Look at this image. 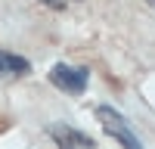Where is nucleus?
Masks as SVG:
<instances>
[{
	"mask_svg": "<svg viewBox=\"0 0 155 149\" xmlns=\"http://www.w3.org/2000/svg\"><path fill=\"white\" fill-rule=\"evenodd\" d=\"M41 3H44V6H53V9H62L68 0H41Z\"/></svg>",
	"mask_w": 155,
	"mask_h": 149,
	"instance_id": "obj_5",
	"label": "nucleus"
},
{
	"mask_svg": "<svg viewBox=\"0 0 155 149\" xmlns=\"http://www.w3.org/2000/svg\"><path fill=\"white\" fill-rule=\"evenodd\" d=\"M96 118H99L102 131H106L109 137H115V140L124 143L127 149H140V140L134 137L130 124H127V118L121 115V112H115V109H109V106H99V109H96Z\"/></svg>",
	"mask_w": 155,
	"mask_h": 149,
	"instance_id": "obj_1",
	"label": "nucleus"
},
{
	"mask_svg": "<svg viewBox=\"0 0 155 149\" xmlns=\"http://www.w3.org/2000/svg\"><path fill=\"white\" fill-rule=\"evenodd\" d=\"M87 81H90V71L87 68H74V65H65V62H59V65L50 68V84L59 87L62 93H84L87 90Z\"/></svg>",
	"mask_w": 155,
	"mask_h": 149,
	"instance_id": "obj_2",
	"label": "nucleus"
},
{
	"mask_svg": "<svg viewBox=\"0 0 155 149\" xmlns=\"http://www.w3.org/2000/svg\"><path fill=\"white\" fill-rule=\"evenodd\" d=\"M28 71H31L28 59L12 56V53H3V50H0V74H28Z\"/></svg>",
	"mask_w": 155,
	"mask_h": 149,
	"instance_id": "obj_4",
	"label": "nucleus"
},
{
	"mask_svg": "<svg viewBox=\"0 0 155 149\" xmlns=\"http://www.w3.org/2000/svg\"><path fill=\"white\" fill-rule=\"evenodd\" d=\"M149 3H155V0H149Z\"/></svg>",
	"mask_w": 155,
	"mask_h": 149,
	"instance_id": "obj_6",
	"label": "nucleus"
},
{
	"mask_svg": "<svg viewBox=\"0 0 155 149\" xmlns=\"http://www.w3.org/2000/svg\"><path fill=\"white\" fill-rule=\"evenodd\" d=\"M50 137H53L56 146H65V149H71V146L90 149V146H93V137L74 131V127H68V124H50Z\"/></svg>",
	"mask_w": 155,
	"mask_h": 149,
	"instance_id": "obj_3",
	"label": "nucleus"
}]
</instances>
